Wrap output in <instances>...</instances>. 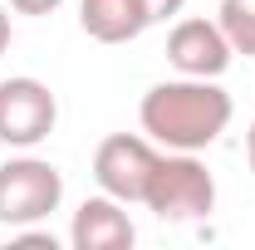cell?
Masks as SVG:
<instances>
[{
	"label": "cell",
	"mask_w": 255,
	"mask_h": 250,
	"mask_svg": "<svg viewBox=\"0 0 255 250\" xmlns=\"http://www.w3.org/2000/svg\"><path fill=\"white\" fill-rule=\"evenodd\" d=\"M236 103L216 79H162L137 103L142 132L167 152H201L231 127Z\"/></svg>",
	"instance_id": "cell-1"
},
{
	"label": "cell",
	"mask_w": 255,
	"mask_h": 250,
	"mask_svg": "<svg viewBox=\"0 0 255 250\" xmlns=\"http://www.w3.org/2000/svg\"><path fill=\"white\" fill-rule=\"evenodd\" d=\"M142 206L157 221L187 226V221H206L216 211V177L206 172V162L196 152H157V167L147 177Z\"/></svg>",
	"instance_id": "cell-2"
},
{
	"label": "cell",
	"mask_w": 255,
	"mask_h": 250,
	"mask_svg": "<svg viewBox=\"0 0 255 250\" xmlns=\"http://www.w3.org/2000/svg\"><path fill=\"white\" fill-rule=\"evenodd\" d=\"M64 201V172L44 157H10L0 162V226H34Z\"/></svg>",
	"instance_id": "cell-3"
},
{
	"label": "cell",
	"mask_w": 255,
	"mask_h": 250,
	"mask_svg": "<svg viewBox=\"0 0 255 250\" xmlns=\"http://www.w3.org/2000/svg\"><path fill=\"white\" fill-rule=\"evenodd\" d=\"M59 123V98L49 94V84H39L30 74L20 79H0V142L30 152L39 147Z\"/></svg>",
	"instance_id": "cell-4"
},
{
	"label": "cell",
	"mask_w": 255,
	"mask_h": 250,
	"mask_svg": "<svg viewBox=\"0 0 255 250\" xmlns=\"http://www.w3.org/2000/svg\"><path fill=\"white\" fill-rule=\"evenodd\" d=\"M152 167H157V142L152 137L113 132V137L98 142V152H94V182H98V191L118 196L128 206V201H142Z\"/></svg>",
	"instance_id": "cell-5"
},
{
	"label": "cell",
	"mask_w": 255,
	"mask_h": 250,
	"mask_svg": "<svg viewBox=\"0 0 255 250\" xmlns=\"http://www.w3.org/2000/svg\"><path fill=\"white\" fill-rule=\"evenodd\" d=\"M167 59L177 74H187V79H221L231 59H236V49L226 44V34L216 20H201V15H191V20H177L172 34H167Z\"/></svg>",
	"instance_id": "cell-6"
},
{
	"label": "cell",
	"mask_w": 255,
	"mask_h": 250,
	"mask_svg": "<svg viewBox=\"0 0 255 250\" xmlns=\"http://www.w3.org/2000/svg\"><path fill=\"white\" fill-rule=\"evenodd\" d=\"M132 241H137V231H132L118 196L98 191L74 211V226H69V246L74 250H128Z\"/></svg>",
	"instance_id": "cell-7"
},
{
	"label": "cell",
	"mask_w": 255,
	"mask_h": 250,
	"mask_svg": "<svg viewBox=\"0 0 255 250\" xmlns=\"http://www.w3.org/2000/svg\"><path fill=\"white\" fill-rule=\"evenodd\" d=\"M79 25L98 44H128L147 30L142 0H79Z\"/></svg>",
	"instance_id": "cell-8"
},
{
	"label": "cell",
	"mask_w": 255,
	"mask_h": 250,
	"mask_svg": "<svg viewBox=\"0 0 255 250\" xmlns=\"http://www.w3.org/2000/svg\"><path fill=\"white\" fill-rule=\"evenodd\" d=\"M216 25H221L226 44H231L236 54L255 59V0H221Z\"/></svg>",
	"instance_id": "cell-9"
},
{
	"label": "cell",
	"mask_w": 255,
	"mask_h": 250,
	"mask_svg": "<svg viewBox=\"0 0 255 250\" xmlns=\"http://www.w3.org/2000/svg\"><path fill=\"white\" fill-rule=\"evenodd\" d=\"M182 5L187 0H142V15H147V25H162V20L182 15Z\"/></svg>",
	"instance_id": "cell-10"
},
{
	"label": "cell",
	"mask_w": 255,
	"mask_h": 250,
	"mask_svg": "<svg viewBox=\"0 0 255 250\" xmlns=\"http://www.w3.org/2000/svg\"><path fill=\"white\" fill-rule=\"evenodd\" d=\"M5 5H10L15 15H54L64 0H5Z\"/></svg>",
	"instance_id": "cell-11"
},
{
	"label": "cell",
	"mask_w": 255,
	"mask_h": 250,
	"mask_svg": "<svg viewBox=\"0 0 255 250\" xmlns=\"http://www.w3.org/2000/svg\"><path fill=\"white\" fill-rule=\"evenodd\" d=\"M10 49V5L0 0V54Z\"/></svg>",
	"instance_id": "cell-12"
},
{
	"label": "cell",
	"mask_w": 255,
	"mask_h": 250,
	"mask_svg": "<svg viewBox=\"0 0 255 250\" xmlns=\"http://www.w3.org/2000/svg\"><path fill=\"white\" fill-rule=\"evenodd\" d=\"M246 162H251V172H255V123L246 127Z\"/></svg>",
	"instance_id": "cell-13"
}]
</instances>
